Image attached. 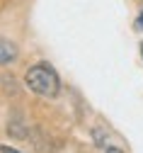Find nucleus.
Listing matches in <instances>:
<instances>
[{"label": "nucleus", "mask_w": 143, "mask_h": 153, "mask_svg": "<svg viewBox=\"0 0 143 153\" xmlns=\"http://www.w3.org/2000/svg\"><path fill=\"white\" fill-rule=\"evenodd\" d=\"M133 27H136L138 32H143V12H141V15L136 17V25H133Z\"/></svg>", "instance_id": "7ed1b4c3"}, {"label": "nucleus", "mask_w": 143, "mask_h": 153, "mask_svg": "<svg viewBox=\"0 0 143 153\" xmlns=\"http://www.w3.org/2000/svg\"><path fill=\"white\" fill-rule=\"evenodd\" d=\"M0 153H19V151H15V148H10V146H0Z\"/></svg>", "instance_id": "20e7f679"}, {"label": "nucleus", "mask_w": 143, "mask_h": 153, "mask_svg": "<svg viewBox=\"0 0 143 153\" xmlns=\"http://www.w3.org/2000/svg\"><path fill=\"white\" fill-rule=\"evenodd\" d=\"M24 83L32 92L41 97H56L61 92V78L49 63H36L24 73Z\"/></svg>", "instance_id": "f257e3e1"}, {"label": "nucleus", "mask_w": 143, "mask_h": 153, "mask_svg": "<svg viewBox=\"0 0 143 153\" xmlns=\"http://www.w3.org/2000/svg\"><path fill=\"white\" fill-rule=\"evenodd\" d=\"M17 59V46L7 39H3L0 36V66H5V63H12Z\"/></svg>", "instance_id": "f03ea898"}, {"label": "nucleus", "mask_w": 143, "mask_h": 153, "mask_svg": "<svg viewBox=\"0 0 143 153\" xmlns=\"http://www.w3.org/2000/svg\"><path fill=\"white\" fill-rule=\"evenodd\" d=\"M107 153H124V151L116 148V146H109V148H107Z\"/></svg>", "instance_id": "39448f33"}, {"label": "nucleus", "mask_w": 143, "mask_h": 153, "mask_svg": "<svg viewBox=\"0 0 143 153\" xmlns=\"http://www.w3.org/2000/svg\"><path fill=\"white\" fill-rule=\"evenodd\" d=\"M141 56H143V42H141Z\"/></svg>", "instance_id": "423d86ee"}]
</instances>
